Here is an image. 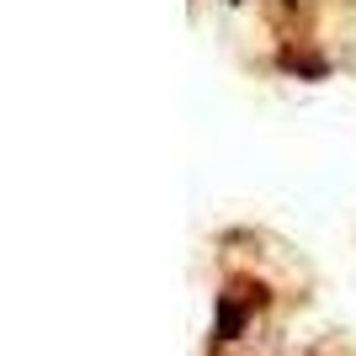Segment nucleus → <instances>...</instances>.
Listing matches in <instances>:
<instances>
[]
</instances>
